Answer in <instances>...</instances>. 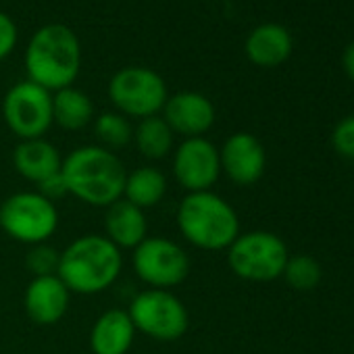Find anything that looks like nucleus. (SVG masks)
Listing matches in <instances>:
<instances>
[{"label":"nucleus","instance_id":"nucleus-1","mask_svg":"<svg viewBox=\"0 0 354 354\" xmlns=\"http://www.w3.org/2000/svg\"><path fill=\"white\" fill-rule=\"evenodd\" d=\"M61 175L67 194L90 207H111L123 198L127 171L119 156L98 144L80 146L63 158Z\"/></svg>","mask_w":354,"mask_h":354},{"label":"nucleus","instance_id":"nucleus-2","mask_svg":"<svg viewBox=\"0 0 354 354\" xmlns=\"http://www.w3.org/2000/svg\"><path fill=\"white\" fill-rule=\"evenodd\" d=\"M123 269L121 250L98 234L73 240L59 259L57 275L73 294H100L111 288Z\"/></svg>","mask_w":354,"mask_h":354},{"label":"nucleus","instance_id":"nucleus-3","mask_svg":"<svg viewBox=\"0 0 354 354\" xmlns=\"http://www.w3.org/2000/svg\"><path fill=\"white\" fill-rule=\"evenodd\" d=\"M82 65V46L75 32L63 24L40 28L26 48L28 80L48 92L69 88Z\"/></svg>","mask_w":354,"mask_h":354},{"label":"nucleus","instance_id":"nucleus-4","mask_svg":"<svg viewBox=\"0 0 354 354\" xmlns=\"http://www.w3.org/2000/svg\"><path fill=\"white\" fill-rule=\"evenodd\" d=\"M175 221L186 242L209 252L227 250L240 236L238 213L213 190L186 194L177 207Z\"/></svg>","mask_w":354,"mask_h":354},{"label":"nucleus","instance_id":"nucleus-5","mask_svg":"<svg viewBox=\"0 0 354 354\" xmlns=\"http://www.w3.org/2000/svg\"><path fill=\"white\" fill-rule=\"evenodd\" d=\"M286 242L271 232L240 234L227 248L230 269L246 281H273L281 277L288 263Z\"/></svg>","mask_w":354,"mask_h":354},{"label":"nucleus","instance_id":"nucleus-6","mask_svg":"<svg viewBox=\"0 0 354 354\" xmlns=\"http://www.w3.org/2000/svg\"><path fill=\"white\" fill-rule=\"evenodd\" d=\"M127 315L144 335L158 342H175L186 335L190 325V315L184 302L171 290L148 288L133 296Z\"/></svg>","mask_w":354,"mask_h":354},{"label":"nucleus","instance_id":"nucleus-7","mask_svg":"<svg viewBox=\"0 0 354 354\" xmlns=\"http://www.w3.org/2000/svg\"><path fill=\"white\" fill-rule=\"evenodd\" d=\"M0 227L21 244H46L59 227L57 205L40 192H17L0 205Z\"/></svg>","mask_w":354,"mask_h":354},{"label":"nucleus","instance_id":"nucleus-8","mask_svg":"<svg viewBox=\"0 0 354 354\" xmlns=\"http://www.w3.org/2000/svg\"><path fill=\"white\" fill-rule=\"evenodd\" d=\"M109 98L123 117L146 119L162 111L169 94L165 80L148 67L119 69L109 82Z\"/></svg>","mask_w":354,"mask_h":354},{"label":"nucleus","instance_id":"nucleus-9","mask_svg":"<svg viewBox=\"0 0 354 354\" xmlns=\"http://www.w3.org/2000/svg\"><path fill=\"white\" fill-rule=\"evenodd\" d=\"M133 271L150 288L171 290L190 273L188 252L169 238L152 236L133 248Z\"/></svg>","mask_w":354,"mask_h":354},{"label":"nucleus","instance_id":"nucleus-10","mask_svg":"<svg viewBox=\"0 0 354 354\" xmlns=\"http://www.w3.org/2000/svg\"><path fill=\"white\" fill-rule=\"evenodd\" d=\"M3 117L19 140L44 138L53 121V92L26 80L15 84L3 102Z\"/></svg>","mask_w":354,"mask_h":354},{"label":"nucleus","instance_id":"nucleus-11","mask_svg":"<svg viewBox=\"0 0 354 354\" xmlns=\"http://www.w3.org/2000/svg\"><path fill=\"white\" fill-rule=\"evenodd\" d=\"M173 175L188 194L211 190L221 175L219 148L207 138H186L173 154Z\"/></svg>","mask_w":354,"mask_h":354},{"label":"nucleus","instance_id":"nucleus-12","mask_svg":"<svg viewBox=\"0 0 354 354\" xmlns=\"http://www.w3.org/2000/svg\"><path fill=\"white\" fill-rule=\"evenodd\" d=\"M221 173H225L236 186L257 184L267 167V154L261 140L248 131H238L230 136L221 150Z\"/></svg>","mask_w":354,"mask_h":354},{"label":"nucleus","instance_id":"nucleus-13","mask_svg":"<svg viewBox=\"0 0 354 354\" xmlns=\"http://www.w3.org/2000/svg\"><path fill=\"white\" fill-rule=\"evenodd\" d=\"M162 119L173 133L203 138L215 123V106L201 92H177L167 98Z\"/></svg>","mask_w":354,"mask_h":354},{"label":"nucleus","instance_id":"nucleus-14","mask_svg":"<svg viewBox=\"0 0 354 354\" xmlns=\"http://www.w3.org/2000/svg\"><path fill=\"white\" fill-rule=\"evenodd\" d=\"M71 292L59 275L34 277L26 290V313L38 325H55L69 310Z\"/></svg>","mask_w":354,"mask_h":354},{"label":"nucleus","instance_id":"nucleus-15","mask_svg":"<svg viewBox=\"0 0 354 354\" xmlns=\"http://www.w3.org/2000/svg\"><path fill=\"white\" fill-rule=\"evenodd\" d=\"M63 156L44 138L36 140H19V144L13 150V167L24 177V180L40 186L48 177L61 173Z\"/></svg>","mask_w":354,"mask_h":354},{"label":"nucleus","instance_id":"nucleus-16","mask_svg":"<svg viewBox=\"0 0 354 354\" xmlns=\"http://www.w3.org/2000/svg\"><path fill=\"white\" fill-rule=\"evenodd\" d=\"M104 232L106 238L119 248H136L148 238V221L142 209L119 198L104 213Z\"/></svg>","mask_w":354,"mask_h":354},{"label":"nucleus","instance_id":"nucleus-17","mask_svg":"<svg viewBox=\"0 0 354 354\" xmlns=\"http://www.w3.org/2000/svg\"><path fill=\"white\" fill-rule=\"evenodd\" d=\"M294 42L290 32L279 24H263L254 28L244 44L246 57L259 67H277L292 55Z\"/></svg>","mask_w":354,"mask_h":354},{"label":"nucleus","instance_id":"nucleus-18","mask_svg":"<svg viewBox=\"0 0 354 354\" xmlns=\"http://www.w3.org/2000/svg\"><path fill=\"white\" fill-rule=\"evenodd\" d=\"M136 337V327L127 310L111 308L102 313L90 331V348L94 354H127Z\"/></svg>","mask_w":354,"mask_h":354},{"label":"nucleus","instance_id":"nucleus-19","mask_svg":"<svg viewBox=\"0 0 354 354\" xmlns=\"http://www.w3.org/2000/svg\"><path fill=\"white\" fill-rule=\"evenodd\" d=\"M94 119V104L88 94L69 86L53 96V121L67 129L80 131Z\"/></svg>","mask_w":354,"mask_h":354},{"label":"nucleus","instance_id":"nucleus-20","mask_svg":"<svg viewBox=\"0 0 354 354\" xmlns=\"http://www.w3.org/2000/svg\"><path fill=\"white\" fill-rule=\"evenodd\" d=\"M167 194V180L165 175L154 167H140L125 177L123 198L138 209L146 211L156 207Z\"/></svg>","mask_w":354,"mask_h":354},{"label":"nucleus","instance_id":"nucleus-21","mask_svg":"<svg viewBox=\"0 0 354 354\" xmlns=\"http://www.w3.org/2000/svg\"><path fill=\"white\" fill-rule=\"evenodd\" d=\"M173 136L175 133L169 129L165 119L158 115L140 119L138 127L133 129V142H136L138 150L142 152V156H146L150 160H160L171 152Z\"/></svg>","mask_w":354,"mask_h":354},{"label":"nucleus","instance_id":"nucleus-22","mask_svg":"<svg viewBox=\"0 0 354 354\" xmlns=\"http://www.w3.org/2000/svg\"><path fill=\"white\" fill-rule=\"evenodd\" d=\"M94 136L98 140V146L115 152L119 148H125L133 140V127L129 119L121 113H102L94 121Z\"/></svg>","mask_w":354,"mask_h":354},{"label":"nucleus","instance_id":"nucleus-23","mask_svg":"<svg viewBox=\"0 0 354 354\" xmlns=\"http://www.w3.org/2000/svg\"><path fill=\"white\" fill-rule=\"evenodd\" d=\"M321 275H323L321 265L308 254L290 257L283 267V273H281V277L288 281V286L298 292H308V290L317 288L321 281Z\"/></svg>","mask_w":354,"mask_h":354},{"label":"nucleus","instance_id":"nucleus-24","mask_svg":"<svg viewBox=\"0 0 354 354\" xmlns=\"http://www.w3.org/2000/svg\"><path fill=\"white\" fill-rule=\"evenodd\" d=\"M59 259H61V252H57L53 246L36 244V246L28 252L26 265H28V269L34 273V277H42V275H57Z\"/></svg>","mask_w":354,"mask_h":354},{"label":"nucleus","instance_id":"nucleus-25","mask_svg":"<svg viewBox=\"0 0 354 354\" xmlns=\"http://www.w3.org/2000/svg\"><path fill=\"white\" fill-rule=\"evenodd\" d=\"M331 144L339 156L354 160V115L342 119L335 125V129L331 133Z\"/></svg>","mask_w":354,"mask_h":354},{"label":"nucleus","instance_id":"nucleus-26","mask_svg":"<svg viewBox=\"0 0 354 354\" xmlns=\"http://www.w3.org/2000/svg\"><path fill=\"white\" fill-rule=\"evenodd\" d=\"M17 44V28L9 15L0 11V61H5Z\"/></svg>","mask_w":354,"mask_h":354},{"label":"nucleus","instance_id":"nucleus-27","mask_svg":"<svg viewBox=\"0 0 354 354\" xmlns=\"http://www.w3.org/2000/svg\"><path fill=\"white\" fill-rule=\"evenodd\" d=\"M38 192H40L44 198L53 201V203L59 201V198H63V196L67 194V188H65V182H63V175L57 173V175L48 177L46 182H42V184L38 186Z\"/></svg>","mask_w":354,"mask_h":354},{"label":"nucleus","instance_id":"nucleus-28","mask_svg":"<svg viewBox=\"0 0 354 354\" xmlns=\"http://www.w3.org/2000/svg\"><path fill=\"white\" fill-rule=\"evenodd\" d=\"M342 67H344L346 75L350 77V82H354V40L344 48V55H342Z\"/></svg>","mask_w":354,"mask_h":354}]
</instances>
